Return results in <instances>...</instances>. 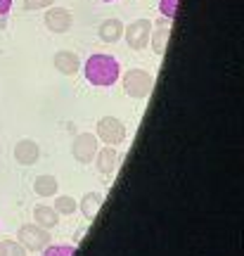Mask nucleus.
I'll return each mask as SVG.
<instances>
[{"mask_svg":"<svg viewBox=\"0 0 244 256\" xmlns=\"http://www.w3.org/2000/svg\"><path fill=\"white\" fill-rule=\"evenodd\" d=\"M83 74H86V81L90 86H98V88H109L118 81L121 76V64H118L116 57L104 55V52H95L86 60L83 64Z\"/></svg>","mask_w":244,"mask_h":256,"instance_id":"f257e3e1","label":"nucleus"},{"mask_svg":"<svg viewBox=\"0 0 244 256\" xmlns=\"http://www.w3.org/2000/svg\"><path fill=\"white\" fill-rule=\"evenodd\" d=\"M118 78L124 83V92H126L128 98H136V100L147 98L154 88V74L145 72V69H128Z\"/></svg>","mask_w":244,"mask_h":256,"instance_id":"f03ea898","label":"nucleus"},{"mask_svg":"<svg viewBox=\"0 0 244 256\" xmlns=\"http://www.w3.org/2000/svg\"><path fill=\"white\" fill-rule=\"evenodd\" d=\"M126 136H128L126 126H124V121L116 119V116H102V119L98 121V126H95V138L102 140L104 145L116 147L126 140Z\"/></svg>","mask_w":244,"mask_h":256,"instance_id":"7ed1b4c3","label":"nucleus"},{"mask_svg":"<svg viewBox=\"0 0 244 256\" xmlns=\"http://www.w3.org/2000/svg\"><path fill=\"white\" fill-rule=\"evenodd\" d=\"M19 244L26 249V252H43L48 244H52V238L46 228H40L36 223H28V226H22L17 232Z\"/></svg>","mask_w":244,"mask_h":256,"instance_id":"20e7f679","label":"nucleus"},{"mask_svg":"<svg viewBox=\"0 0 244 256\" xmlns=\"http://www.w3.org/2000/svg\"><path fill=\"white\" fill-rule=\"evenodd\" d=\"M154 24L150 19H136L128 26H124V38H126L128 48L133 50H145L150 46V36H152Z\"/></svg>","mask_w":244,"mask_h":256,"instance_id":"39448f33","label":"nucleus"},{"mask_svg":"<svg viewBox=\"0 0 244 256\" xmlns=\"http://www.w3.org/2000/svg\"><path fill=\"white\" fill-rule=\"evenodd\" d=\"M100 150V140L92 133H78L72 142V154L78 164H90Z\"/></svg>","mask_w":244,"mask_h":256,"instance_id":"423d86ee","label":"nucleus"},{"mask_svg":"<svg viewBox=\"0 0 244 256\" xmlns=\"http://www.w3.org/2000/svg\"><path fill=\"white\" fill-rule=\"evenodd\" d=\"M46 26L52 34H66L74 26V14L66 8H48L46 12Z\"/></svg>","mask_w":244,"mask_h":256,"instance_id":"0eeeda50","label":"nucleus"},{"mask_svg":"<svg viewBox=\"0 0 244 256\" xmlns=\"http://www.w3.org/2000/svg\"><path fill=\"white\" fill-rule=\"evenodd\" d=\"M14 159L22 166H34L40 159V147L36 140H19L14 145Z\"/></svg>","mask_w":244,"mask_h":256,"instance_id":"6e6552de","label":"nucleus"},{"mask_svg":"<svg viewBox=\"0 0 244 256\" xmlns=\"http://www.w3.org/2000/svg\"><path fill=\"white\" fill-rule=\"evenodd\" d=\"M54 69L64 76H74L81 69V60L72 50H60V52H54Z\"/></svg>","mask_w":244,"mask_h":256,"instance_id":"1a4fd4ad","label":"nucleus"},{"mask_svg":"<svg viewBox=\"0 0 244 256\" xmlns=\"http://www.w3.org/2000/svg\"><path fill=\"white\" fill-rule=\"evenodd\" d=\"M116 164H118L116 150H114L112 145L100 147L98 154H95V166H98L100 174H102V176H112V174H114V168H116Z\"/></svg>","mask_w":244,"mask_h":256,"instance_id":"9d476101","label":"nucleus"},{"mask_svg":"<svg viewBox=\"0 0 244 256\" xmlns=\"http://www.w3.org/2000/svg\"><path fill=\"white\" fill-rule=\"evenodd\" d=\"M171 19L164 17L159 24H156V31H152V36H150V43H152V50L156 55H164V50H166V43H168V36H171Z\"/></svg>","mask_w":244,"mask_h":256,"instance_id":"9b49d317","label":"nucleus"},{"mask_svg":"<svg viewBox=\"0 0 244 256\" xmlns=\"http://www.w3.org/2000/svg\"><path fill=\"white\" fill-rule=\"evenodd\" d=\"M98 36L104 40V43H116L124 36V24L121 19H104L98 28Z\"/></svg>","mask_w":244,"mask_h":256,"instance_id":"f8f14e48","label":"nucleus"},{"mask_svg":"<svg viewBox=\"0 0 244 256\" xmlns=\"http://www.w3.org/2000/svg\"><path fill=\"white\" fill-rule=\"evenodd\" d=\"M34 220H36V226L50 230L60 223V214L52 206H48V204H38L36 209H34Z\"/></svg>","mask_w":244,"mask_h":256,"instance_id":"ddd939ff","label":"nucleus"},{"mask_svg":"<svg viewBox=\"0 0 244 256\" xmlns=\"http://www.w3.org/2000/svg\"><path fill=\"white\" fill-rule=\"evenodd\" d=\"M102 202H104V197H102L100 192H86V194H83V200H81V204H78V209H81V214L86 216V218L92 220L95 216H98Z\"/></svg>","mask_w":244,"mask_h":256,"instance_id":"4468645a","label":"nucleus"},{"mask_svg":"<svg viewBox=\"0 0 244 256\" xmlns=\"http://www.w3.org/2000/svg\"><path fill=\"white\" fill-rule=\"evenodd\" d=\"M34 190H36L38 197H54L57 190H60V185H57V178L54 176H38L36 180H34Z\"/></svg>","mask_w":244,"mask_h":256,"instance_id":"2eb2a0df","label":"nucleus"},{"mask_svg":"<svg viewBox=\"0 0 244 256\" xmlns=\"http://www.w3.org/2000/svg\"><path fill=\"white\" fill-rule=\"evenodd\" d=\"M52 209L57 211L60 216H72L74 211L78 209V204L74 202V197H66V194H62V197H54Z\"/></svg>","mask_w":244,"mask_h":256,"instance_id":"dca6fc26","label":"nucleus"},{"mask_svg":"<svg viewBox=\"0 0 244 256\" xmlns=\"http://www.w3.org/2000/svg\"><path fill=\"white\" fill-rule=\"evenodd\" d=\"M76 247L74 244H48L43 249V256H74Z\"/></svg>","mask_w":244,"mask_h":256,"instance_id":"f3484780","label":"nucleus"},{"mask_svg":"<svg viewBox=\"0 0 244 256\" xmlns=\"http://www.w3.org/2000/svg\"><path fill=\"white\" fill-rule=\"evenodd\" d=\"M159 10H162V14L166 19H173L176 12H178V0H162V2H159Z\"/></svg>","mask_w":244,"mask_h":256,"instance_id":"a211bd4d","label":"nucleus"},{"mask_svg":"<svg viewBox=\"0 0 244 256\" xmlns=\"http://www.w3.org/2000/svg\"><path fill=\"white\" fill-rule=\"evenodd\" d=\"M2 242H5V256H26V249L14 240H2Z\"/></svg>","mask_w":244,"mask_h":256,"instance_id":"6ab92c4d","label":"nucleus"},{"mask_svg":"<svg viewBox=\"0 0 244 256\" xmlns=\"http://www.w3.org/2000/svg\"><path fill=\"white\" fill-rule=\"evenodd\" d=\"M54 0H24V8L26 10H43V8H52Z\"/></svg>","mask_w":244,"mask_h":256,"instance_id":"aec40b11","label":"nucleus"},{"mask_svg":"<svg viewBox=\"0 0 244 256\" xmlns=\"http://www.w3.org/2000/svg\"><path fill=\"white\" fill-rule=\"evenodd\" d=\"M10 8H12V0H0V17H2V14H8Z\"/></svg>","mask_w":244,"mask_h":256,"instance_id":"412c9836","label":"nucleus"},{"mask_svg":"<svg viewBox=\"0 0 244 256\" xmlns=\"http://www.w3.org/2000/svg\"><path fill=\"white\" fill-rule=\"evenodd\" d=\"M0 256H5V242H0Z\"/></svg>","mask_w":244,"mask_h":256,"instance_id":"4be33fe9","label":"nucleus"},{"mask_svg":"<svg viewBox=\"0 0 244 256\" xmlns=\"http://www.w3.org/2000/svg\"><path fill=\"white\" fill-rule=\"evenodd\" d=\"M102 2H114V0H102Z\"/></svg>","mask_w":244,"mask_h":256,"instance_id":"5701e85b","label":"nucleus"}]
</instances>
